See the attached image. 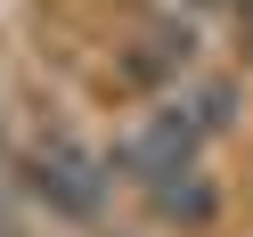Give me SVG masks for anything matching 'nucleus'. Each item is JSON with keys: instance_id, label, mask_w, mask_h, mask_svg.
<instances>
[{"instance_id": "obj_4", "label": "nucleus", "mask_w": 253, "mask_h": 237, "mask_svg": "<svg viewBox=\"0 0 253 237\" xmlns=\"http://www.w3.org/2000/svg\"><path fill=\"white\" fill-rule=\"evenodd\" d=\"M180 106L196 115V131L212 139V131H229V123H237V82H188Z\"/></svg>"}, {"instance_id": "obj_2", "label": "nucleus", "mask_w": 253, "mask_h": 237, "mask_svg": "<svg viewBox=\"0 0 253 237\" xmlns=\"http://www.w3.org/2000/svg\"><path fill=\"white\" fill-rule=\"evenodd\" d=\"M196 147H204V131H196V115H188L180 98H164L147 123H139L131 139H123L115 155H106V172H123V180H164V172H180V164H196Z\"/></svg>"}, {"instance_id": "obj_1", "label": "nucleus", "mask_w": 253, "mask_h": 237, "mask_svg": "<svg viewBox=\"0 0 253 237\" xmlns=\"http://www.w3.org/2000/svg\"><path fill=\"white\" fill-rule=\"evenodd\" d=\"M106 155H90V147H74V139H49V147H33L25 155V188H33L49 213H74V221H90L106 204Z\"/></svg>"}, {"instance_id": "obj_3", "label": "nucleus", "mask_w": 253, "mask_h": 237, "mask_svg": "<svg viewBox=\"0 0 253 237\" xmlns=\"http://www.w3.org/2000/svg\"><path fill=\"white\" fill-rule=\"evenodd\" d=\"M147 204H155V221H171V229H212L220 188H212L204 164H180V172H164V180H147Z\"/></svg>"}]
</instances>
